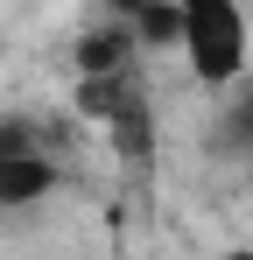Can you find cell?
Returning <instances> with one entry per match:
<instances>
[{"mask_svg":"<svg viewBox=\"0 0 253 260\" xmlns=\"http://www.w3.org/2000/svg\"><path fill=\"white\" fill-rule=\"evenodd\" d=\"M176 49H183L197 85H246L253 78V21L232 0H190Z\"/></svg>","mask_w":253,"mask_h":260,"instance_id":"1","label":"cell"},{"mask_svg":"<svg viewBox=\"0 0 253 260\" xmlns=\"http://www.w3.org/2000/svg\"><path fill=\"white\" fill-rule=\"evenodd\" d=\"M56 190V162L49 155H0V204H36Z\"/></svg>","mask_w":253,"mask_h":260,"instance_id":"2","label":"cell"},{"mask_svg":"<svg viewBox=\"0 0 253 260\" xmlns=\"http://www.w3.org/2000/svg\"><path fill=\"white\" fill-rule=\"evenodd\" d=\"M126 28H134L141 49H176V43H183V7H134Z\"/></svg>","mask_w":253,"mask_h":260,"instance_id":"3","label":"cell"},{"mask_svg":"<svg viewBox=\"0 0 253 260\" xmlns=\"http://www.w3.org/2000/svg\"><path fill=\"white\" fill-rule=\"evenodd\" d=\"M225 260H253V246H239V253H225Z\"/></svg>","mask_w":253,"mask_h":260,"instance_id":"4","label":"cell"}]
</instances>
